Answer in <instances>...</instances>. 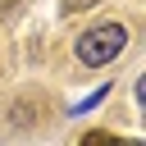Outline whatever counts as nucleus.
Here are the masks:
<instances>
[{"mask_svg":"<svg viewBox=\"0 0 146 146\" xmlns=\"http://www.w3.org/2000/svg\"><path fill=\"white\" fill-rule=\"evenodd\" d=\"M105 96H110V87H96V91H91L87 100H78V105H73V114H87V110H96V105H100Z\"/></svg>","mask_w":146,"mask_h":146,"instance_id":"f03ea898","label":"nucleus"},{"mask_svg":"<svg viewBox=\"0 0 146 146\" xmlns=\"http://www.w3.org/2000/svg\"><path fill=\"white\" fill-rule=\"evenodd\" d=\"M123 46H128V27L123 23H100V27H91V32L78 36V59L87 68H100V64L119 59Z\"/></svg>","mask_w":146,"mask_h":146,"instance_id":"f257e3e1","label":"nucleus"},{"mask_svg":"<svg viewBox=\"0 0 146 146\" xmlns=\"http://www.w3.org/2000/svg\"><path fill=\"white\" fill-rule=\"evenodd\" d=\"M0 5H9V0H0Z\"/></svg>","mask_w":146,"mask_h":146,"instance_id":"7ed1b4c3","label":"nucleus"}]
</instances>
